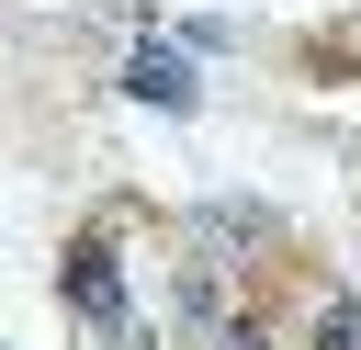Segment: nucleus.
<instances>
[{"instance_id":"nucleus-1","label":"nucleus","mask_w":361,"mask_h":350,"mask_svg":"<svg viewBox=\"0 0 361 350\" xmlns=\"http://www.w3.org/2000/svg\"><path fill=\"white\" fill-rule=\"evenodd\" d=\"M68 305H79V327L135 339V316H124V271H113V237H79V248H68Z\"/></svg>"},{"instance_id":"nucleus-2","label":"nucleus","mask_w":361,"mask_h":350,"mask_svg":"<svg viewBox=\"0 0 361 350\" xmlns=\"http://www.w3.org/2000/svg\"><path fill=\"white\" fill-rule=\"evenodd\" d=\"M124 90H135V102H158V113H192V102H203V79H192V56H158V45H147V56L124 68Z\"/></svg>"},{"instance_id":"nucleus-3","label":"nucleus","mask_w":361,"mask_h":350,"mask_svg":"<svg viewBox=\"0 0 361 350\" xmlns=\"http://www.w3.org/2000/svg\"><path fill=\"white\" fill-rule=\"evenodd\" d=\"M316 350H361V305H316Z\"/></svg>"}]
</instances>
